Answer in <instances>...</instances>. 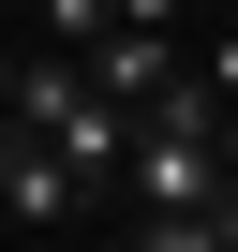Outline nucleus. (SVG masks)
Returning a JSON list of instances; mask_svg holds the SVG:
<instances>
[{
  "label": "nucleus",
  "mask_w": 238,
  "mask_h": 252,
  "mask_svg": "<svg viewBox=\"0 0 238 252\" xmlns=\"http://www.w3.org/2000/svg\"><path fill=\"white\" fill-rule=\"evenodd\" d=\"M0 222H89V178L60 163V134H45V119H0Z\"/></svg>",
  "instance_id": "f257e3e1"
}]
</instances>
